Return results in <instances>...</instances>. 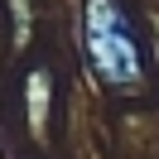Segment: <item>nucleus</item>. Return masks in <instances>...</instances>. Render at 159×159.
Segmentation results:
<instances>
[{
  "label": "nucleus",
  "instance_id": "1",
  "mask_svg": "<svg viewBox=\"0 0 159 159\" xmlns=\"http://www.w3.org/2000/svg\"><path fill=\"white\" fill-rule=\"evenodd\" d=\"M82 53L106 87L135 92L145 82V43L120 0H82Z\"/></svg>",
  "mask_w": 159,
  "mask_h": 159
}]
</instances>
